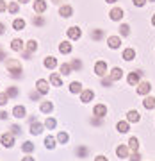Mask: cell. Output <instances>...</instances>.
<instances>
[{"label":"cell","instance_id":"obj_45","mask_svg":"<svg viewBox=\"0 0 155 161\" xmlns=\"http://www.w3.org/2000/svg\"><path fill=\"white\" fill-rule=\"evenodd\" d=\"M11 132H13V134H22V129H20L18 125H13L11 127Z\"/></svg>","mask_w":155,"mask_h":161},{"label":"cell","instance_id":"obj_5","mask_svg":"<svg viewBox=\"0 0 155 161\" xmlns=\"http://www.w3.org/2000/svg\"><path fill=\"white\" fill-rule=\"evenodd\" d=\"M123 9L121 7H114V9H111V13H109V16H111V20H114V22H120L121 18H123Z\"/></svg>","mask_w":155,"mask_h":161},{"label":"cell","instance_id":"obj_52","mask_svg":"<svg viewBox=\"0 0 155 161\" xmlns=\"http://www.w3.org/2000/svg\"><path fill=\"white\" fill-rule=\"evenodd\" d=\"M7 118V113L6 111H2V113H0V120H6Z\"/></svg>","mask_w":155,"mask_h":161},{"label":"cell","instance_id":"obj_34","mask_svg":"<svg viewBox=\"0 0 155 161\" xmlns=\"http://www.w3.org/2000/svg\"><path fill=\"white\" fill-rule=\"evenodd\" d=\"M120 34L121 36H128V34H130V27H128L127 23H121V25H120Z\"/></svg>","mask_w":155,"mask_h":161},{"label":"cell","instance_id":"obj_47","mask_svg":"<svg viewBox=\"0 0 155 161\" xmlns=\"http://www.w3.org/2000/svg\"><path fill=\"white\" fill-rule=\"evenodd\" d=\"M4 11H7V4L4 0H0V13H4Z\"/></svg>","mask_w":155,"mask_h":161},{"label":"cell","instance_id":"obj_42","mask_svg":"<svg viewBox=\"0 0 155 161\" xmlns=\"http://www.w3.org/2000/svg\"><path fill=\"white\" fill-rule=\"evenodd\" d=\"M9 102V97H7V93H0V106H6Z\"/></svg>","mask_w":155,"mask_h":161},{"label":"cell","instance_id":"obj_9","mask_svg":"<svg viewBox=\"0 0 155 161\" xmlns=\"http://www.w3.org/2000/svg\"><path fill=\"white\" fill-rule=\"evenodd\" d=\"M93 97H95V92H93V90H84V92H80V100L84 104L91 102Z\"/></svg>","mask_w":155,"mask_h":161},{"label":"cell","instance_id":"obj_29","mask_svg":"<svg viewBox=\"0 0 155 161\" xmlns=\"http://www.w3.org/2000/svg\"><path fill=\"white\" fill-rule=\"evenodd\" d=\"M36 50H38V41H36V40L27 41V52H29V54H32V52H36Z\"/></svg>","mask_w":155,"mask_h":161},{"label":"cell","instance_id":"obj_43","mask_svg":"<svg viewBox=\"0 0 155 161\" xmlns=\"http://www.w3.org/2000/svg\"><path fill=\"white\" fill-rule=\"evenodd\" d=\"M130 161H141V154H139L137 150H134L132 156H130Z\"/></svg>","mask_w":155,"mask_h":161},{"label":"cell","instance_id":"obj_40","mask_svg":"<svg viewBox=\"0 0 155 161\" xmlns=\"http://www.w3.org/2000/svg\"><path fill=\"white\" fill-rule=\"evenodd\" d=\"M80 68H82L80 59H73V61H71V70H77V72H79Z\"/></svg>","mask_w":155,"mask_h":161},{"label":"cell","instance_id":"obj_49","mask_svg":"<svg viewBox=\"0 0 155 161\" xmlns=\"http://www.w3.org/2000/svg\"><path fill=\"white\" fill-rule=\"evenodd\" d=\"M39 95H41L39 92H38V93L32 92V93H30V98H32V100H39Z\"/></svg>","mask_w":155,"mask_h":161},{"label":"cell","instance_id":"obj_32","mask_svg":"<svg viewBox=\"0 0 155 161\" xmlns=\"http://www.w3.org/2000/svg\"><path fill=\"white\" fill-rule=\"evenodd\" d=\"M68 140H70V136L64 131H61L57 134V142H59V143H68Z\"/></svg>","mask_w":155,"mask_h":161},{"label":"cell","instance_id":"obj_15","mask_svg":"<svg viewBox=\"0 0 155 161\" xmlns=\"http://www.w3.org/2000/svg\"><path fill=\"white\" fill-rule=\"evenodd\" d=\"M23 47H25V43H23L22 40H18V38H14V40L11 41V50H14V52H22Z\"/></svg>","mask_w":155,"mask_h":161},{"label":"cell","instance_id":"obj_38","mask_svg":"<svg viewBox=\"0 0 155 161\" xmlns=\"http://www.w3.org/2000/svg\"><path fill=\"white\" fill-rule=\"evenodd\" d=\"M91 38H93L95 41H100V40H102V31H100V29H93Z\"/></svg>","mask_w":155,"mask_h":161},{"label":"cell","instance_id":"obj_58","mask_svg":"<svg viewBox=\"0 0 155 161\" xmlns=\"http://www.w3.org/2000/svg\"><path fill=\"white\" fill-rule=\"evenodd\" d=\"M150 2H155V0H150Z\"/></svg>","mask_w":155,"mask_h":161},{"label":"cell","instance_id":"obj_41","mask_svg":"<svg viewBox=\"0 0 155 161\" xmlns=\"http://www.w3.org/2000/svg\"><path fill=\"white\" fill-rule=\"evenodd\" d=\"M6 93H7V97H9V98H13V97H16V95H18V90L14 86H11V88H7Z\"/></svg>","mask_w":155,"mask_h":161},{"label":"cell","instance_id":"obj_55","mask_svg":"<svg viewBox=\"0 0 155 161\" xmlns=\"http://www.w3.org/2000/svg\"><path fill=\"white\" fill-rule=\"evenodd\" d=\"M107 4H114V2H118V0H105Z\"/></svg>","mask_w":155,"mask_h":161},{"label":"cell","instance_id":"obj_37","mask_svg":"<svg viewBox=\"0 0 155 161\" xmlns=\"http://www.w3.org/2000/svg\"><path fill=\"white\" fill-rule=\"evenodd\" d=\"M18 9H20V7H18V4H16V2H11V4L7 6V11L11 13V14H16V13H18Z\"/></svg>","mask_w":155,"mask_h":161},{"label":"cell","instance_id":"obj_48","mask_svg":"<svg viewBox=\"0 0 155 161\" xmlns=\"http://www.w3.org/2000/svg\"><path fill=\"white\" fill-rule=\"evenodd\" d=\"M132 2H134V4H136L137 7H143L144 4H146V0H132Z\"/></svg>","mask_w":155,"mask_h":161},{"label":"cell","instance_id":"obj_39","mask_svg":"<svg viewBox=\"0 0 155 161\" xmlns=\"http://www.w3.org/2000/svg\"><path fill=\"white\" fill-rule=\"evenodd\" d=\"M34 25H38V27H43V25H45V20H43L41 14H36L34 16Z\"/></svg>","mask_w":155,"mask_h":161},{"label":"cell","instance_id":"obj_17","mask_svg":"<svg viewBox=\"0 0 155 161\" xmlns=\"http://www.w3.org/2000/svg\"><path fill=\"white\" fill-rule=\"evenodd\" d=\"M59 14H61L63 18H70L71 14H73V9H71V6H61Z\"/></svg>","mask_w":155,"mask_h":161},{"label":"cell","instance_id":"obj_6","mask_svg":"<svg viewBox=\"0 0 155 161\" xmlns=\"http://www.w3.org/2000/svg\"><path fill=\"white\" fill-rule=\"evenodd\" d=\"M93 115L98 116V118L105 116V115H107V106H103V104H96V106H95V109H93Z\"/></svg>","mask_w":155,"mask_h":161},{"label":"cell","instance_id":"obj_56","mask_svg":"<svg viewBox=\"0 0 155 161\" xmlns=\"http://www.w3.org/2000/svg\"><path fill=\"white\" fill-rule=\"evenodd\" d=\"M18 2H22V4H27V2H29V0H18Z\"/></svg>","mask_w":155,"mask_h":161},{"label":"cell","instance_id":"obj_11","mask_svg":"<svg viewBox=\"0 0 155 161\" xmlns=\"http://www.w3.org/2000/svg\"><path fill=\"white\" fill-rule=\"evenodd\" d=\"M150 90H152L150 82H139L137 84V95H146V93H150Z\"/></svg>","mask_w":155,"mask_h":161},{"label":"cell","instance_id":"obj_20","mask_svg":"<svg viewBox=\"0 0 155 161\" xmlns=\"http://www.w3.org/2000/svg\"><path fill=\"white\" fill-rule=\"evenodd\" d=\"M13 29L14 31H23L25 29V20H23V18H16V20L13 22Z\"/></svg>","mask_w":155,"mask_h":161},{"label":"cell","instance_id":"obj_27","mask_svg":"<svg viewBox=\"0 0 155 161\" xmlns=\"http://www.w3.org/2000/svg\"><path fill=\"white\" fill-rule=\"evenodd\" d=\"M45 147L46 149H55V138H54V136H46L45 138Z\"/></svg>","mask_w":155,"mask_h":161},{"label":"cell","instance_id":"obj_53","mask_svg":"<svg viewBox=\"0 0 155 161\" xmlns=\"http://www.w3.org/2000/svg\"><path fill=\"white\" fill-rule=\"evenodd\" d=\"M4 32H6V25H4V23H0V34H4Z\"/></svg>","mask_w":155,"mask_h":161},{"label":"cell","instance_id":"obj_7","mask_svg":"<svg viewBox=\"0 0 155 161\" xmlns=\"http://www.w3.org/2000/svg\"><path fill=\"white\" fill-rule=\"evenodd\" d=\"M46 11V2L45 0H36L34 2V13L36 14H43Z\"/></svg>","mask_w":155,"mask_h":161},{"label":"cell","instance_id":"obj_46","mask_svg":"<svg viewBox=\"0 0 155 161\" xmlns=\"http://www.w3.org/2000/svg\"><path fill=\"white\" fill-rule=\"evenodd\" d=\"M111 84H112V80H111V79H102V86H105V88H109Z\"/></svg>","mask_w":155,"mask_h":161},{"label":"cell","instance_id":"obj_18","mask_svg":"<svg viewBox=\"0 0 155 161\" xmlns=\"http://www.w3.org/2000/svg\"><path fill=\"white\" fill-rule=\"evenodd\" d=\"M41 131H43V125L41 124H38V122H32L30 124V134L38 136V134H41Z\"/></svg>","mask_w":155,"mask_h":161},{"label":"cell","instance_id":"obj_10","mask_svg":"<svg viewBox=\"0 0 155 161\" xmlns=\"http://www.w3.org/2000/svg\"><path fill=\"white\" fill-rule=\"evenodd\" d=\"M80 36H82V31L79 29V27H75L73 25V27H70L68 29V38L70 40H79Z\"/></svg>","mask_w":155,"mask_h":161},{"label":"cell","instance_id":"obj_28","mask_svg":"<svg viewBox=\"0 0 155 161\" xmlns=\"http://www.w3.org/2000/svg\"><path fill=\"white\" fill-rule=\"evenodd\" d=\"M41 111H43V113H52V111H54V104L52 102H41Z\"/></svg>","mask_w":155,"mask_h":161},{"label":"cell","instance_id":"obj_16","mask_svg":"<svg viewBox=\"0 0 155 161\" xmlns=\"http://www.w3.org/2000/svg\"><path fill=\"white\" fill-rule=\"evenodd\" d=\"M55 66H57V59L54 58V56H48V58H45V68L54 70Z\"/></svg>","mask_w":155,"mask_h":161},{"label":"cell","instance_id":"obj_44","mask_svg":"<svg viewBox=\"0 0 155 161\" xmlns=\"http://www.w3.org/2000/svg\"><path fill=\"white\" fill-rule=\"evenodd\" d=\"M77 154L80 156V158H86V154H87L86 147H79V150H77Z\"/></svg>","mask_w":155,"mask_h":161},{"label":"cell","instance_id":"obj_3","mask_svg":"<svg viewBox=\"0 0 155 161\" xmlns=\"http://www.w3.org/2000/svg\"><path fill=\"white\" fill-rule=\"evenodd\" d=\"M36 90L41 93V95H46V93L50 92V86H48V80L45 79H39L38 82H36Z\"/></svg>","mask_w":155,"mask_h":161},{"label":"cell","instance_id":"obj_4","mask_svg":"<svg viewBox=\"0 0 155 161\" xmlns=\"http://www.w3.org/2000/svg\"><path fill=\"white\" fill-rule=\"evenodd\" d=\"M95 74H96L98 77H103V75L107 74V63H105V61H98V63L95 64Z\"/></svg>","mask_w":155,"mask_h":161},{"label":"cell","instance_id":"obj_8","mask_svg":"<svg viewBox=\"0 0 155 161\" xmlns=\"http://www.w3.org/2000/svg\"><path fill=\"white\" fill-rule=\"evenodd\" d=\"M141 74H143V72H132V74L128 75V84H130V86H137L139 84V79H141Z\"/></svg>","mask_w":155,"mask_h":161},{"label":"cell","instance_id":"obj_13","mask_svg":"<svg viewBox=\"0 0 155 161\" xmlns=\"http://www.w3.org/2000/svg\"><path fill=\"white\" fill-rule=\"evenodd\" d=\"M107 45H109L111 48H120L121 38L120 36H111V38H107Z\"/></svg>","mask_w":155,"mask_h":161},{"label":"cell","instance_id":"obj_21","mask_svg":"<svg viewBox=\"0 0 155 161\" xmlns=\"http://www.w3.org/2000/svg\"><path fill=\"white\" fill-rule=\"evenodd\" d=\"M13 116H16V118H23V116H25V108H23V106H14V109H13Z\"/></svg>","mask_w":155,"mask_h":161},{"label":"cell","instance_id":"obj_22","mask_svg":"<svg viewBox=\"0 0 155 161\" xmlns=\"http://www.w3.org/2000/svg\"><path fill=\"white\" fill-rule=\"evenodd\" d=\"M134 58H136V50H134V48H125V52H123V59H125V61H132Z\"/></svg>","mask_w":155,"mask_h":161},{"label":"cell","instance_id":"obj_25","mask_svg":"<svg viewBox=\"0 0 155 161\" xmlns=\"http://www.w3.org/2000/svg\"><path fill=\"white\" fill-rule=\"evenodd\" d=\"M70 92L71 93H80L82 92V84L79 82V80H73V82L70 84Z\"/></svg>","mask_w":155,"mask_h":161},{"label":"cell","instance_id":"obj_50","mask_svg":"<svg viewBox=\"0 0 155 161\" xmlns=\"http://www.w3.org/2000/svg\"><path fill=\"white\" fill-rule=\"evenodd\" d=\"M22 161H36L32 156H25V158H22Z\"/></svg>","mask_w":155,"mask_h":161},{"label":"cell","instance_id":"obj_31","mask_svg":"<svg viewBox=\"0 0 155 161\" xmlns=\"http://www.w3.org/2000/svg\"><path fill=\"white\" fill-rule=\"evenodd\" d=\"M128 147H130L132 150H137L139 149V140L136 138V136H132V138L128 140Z\"/></svg>","mask_w":155,"mask_h":161},{"label":"cell","instance_id":"obj_12","mask_svg":"<svg viewBox=\"0 0 155 161\" xmlns=\"http://www.w3.org/2000/svg\"><path fill=\"white\" fill-rule=\"evenodd\" d=\"M121 77H123V70H121V68L114 66V68L111 70V74H109V79L111 80H120Z\"/></svg>","mask_w":155,"mask_h":161},{"label":"cell","instance_id":"obj_33","mask_svg":"<svg viewBox=\"0 0 155 161\" xmlns=\"http://www.w3.org/2000/svg\"><path fill=\"white\" fill-rule=\"evenodd\" d=\"M116 129H118L120 132H128V122H118Z\"/></svg>","mask_w":155,"mask_h":161},{"label":"cell","instance_id":"obj_2","mask_svg":"<svg viewBox=\"0 0 155 161\" xmlns=\"http://www.w3.org/2000/svg\"><path fill=\"white\" fill-rule=\"evenodd\" d=\"M0 143L4 145V147H13V145H14V134H13V132H6V134H2Z\"/></svg>","mask_w":155,"mask_h":161},{"label":"cell","instance_id":"obj_51","mask_svg":"<svg viewBox=\"0 0 155 161\" xmlns=\"http://www.w3.org/2000/svg\"><path fill=\"white\" fill-rule=\"evenodd\" d=\"M95 161H109V159H107L105 156H96V159H95Z\"/></svg>","mask_w":155,"mask_h":161},{"label":"cell","instance_id":"obj_1","mask_svg":"<svg viewBox=\"0 0 155 161\" xmlns=\"http://www.w3.org/2000/svg\"><path fill=\"white\" fill-rule=\"evenodd\" d=\"M6 68H7V72H9L11 77H14V79H20L22 77V72H23L22 61H18L14 58H9V59H6Z\"/></svg>","mask_w":155,"mask_h":161},{"label":"cell","instance_id":"obj_54","mask_svg":"<svg viewBox=\"0 0 155 161\" xmlns=\"http://www.w3.org/2000/svg\"><path fill=\"white\" fill-rule=\"evenodd\" d=\"M54 4H63V0H52Z\"/></svg>","mask_w":155,"mask_h":161},{"label":"cell","instance_id":"obj_36","mask_svg":"<svg viewBox=\"0 0 155 161\" xmlns=\"http://www.w3.org/2000/svg\"><path fill=\"white\" fill-rule=\"evenodd\" d=\"M55 125H57L55 118H50V116H48V118H46V122H45V127H46V129H54Z\"/></svg>","mask_w":155,"mask_h":161},{"label":"cell","instance_id":"obj_19","mask_svg":"<svg viewBox=\"0 0 155 161\" xmlns=\"http://www.w3.org/2000/svg\"><path fill=\"white\" fill-rule=\"evenodd\" d=\"M116 154H118V158H128V147L127 145H120L118 149H116Z\"/></svg>","mask_w":155,"mask_h":161},{"label":"cell","instance_id":"obj_14","mask_svg":"<svg viewBox=\"0 0 155 161\" xmlns=\"http://www.w3.org/2000/svg\"><path fill=\"white\" fill-rule=\"evenodd\" d=\"M127 120H128V122H136V124H137V122L141 120L139 111H137V109H130L128 113H127Z\"/></svg>","mask_w":155,"mask_h":161},{"label":"cell","instance_id":"obj_35","mask_svg":"<svg viewBox=\"0 0 155 161\" xmlns=\"http://www.w3.org/2000/svg\"><path fill=\"white\" fill-rule=\"evenodd\" d=\"M22 150H23V152H27V154H29V152H32V150H34V143L25 142V143L22 145Z\"/></svg>","mask_w":155,"mask_h":161},{"label":"cell","instance_id":"obj_24","mask_svg":"<svg viewBox=\"0 0 155 161\" xmlns=\"http://www.w3.org/2000/svg\"><path fill=\"white\" fill-rule=\"evenodd\" d=\"M59 52H61V54H70V52H71V43L63 41V43L59 45Z\"/></svg>","mask_w":155,"mask_h":161},{"label":"cell","instance_id":"obj_30","mask_svg":"<svg viewBox=\"0 0 155 161\" xmlns=\"http://www.w3.org/2000/svg\"><path fill=\"white\" fill-rule=\"evenodd\" d=\"M59 70H61V75H70V74H71V64H68V63H63Z\"/></svg>","mask_w":155,"mask_h":161},{"label":"cell","instance_id":"obj_23","mask_svg":"<svg viewBox=\"0 0 155 161\" xmlns=\"http://www.w3.org/2000/svg\"><path fill=\"white\" fill-rule=\"evenodd\" d=\"M143 106H144V109H153L155 108V98L153 97H146L143 100Z\"/></svg>","mask_w":155,"mask_h":161},{"label":"cell","instance_id":"obj_57","mask_svg":"<svg viewBox=\"0 0 155 161\" xmlns=\"http://www.w3.org/2000/svg\"><path fill=\"white\" fill-rule=\"evenodd\" d=\"M152 23H153V25H155V14H153V16H152Z\"/></svg>","mask_w":155,"mask_h":161},{"label":"cell","instance_id":"obj_26","mask_svg":"<svg viewBox=\"0 0 155 161\" xmlns=\"http://www.w3.org/2000/svg\"><path fill=\"white\" fill-rule=\"evenodd\" d=\"M50 82H52V84H54L55 88L63 86V80H61V77H59L57 74H52V75H50Z\"/></svg>","mask_w":155,"mask_h":161}]
</instances>
